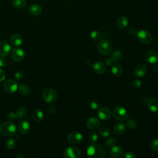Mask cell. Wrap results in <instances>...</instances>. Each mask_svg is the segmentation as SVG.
I'll return each mask as SVG.
<instances>
[{
    "mask_svg": "<svg viewBox=\"0 0 158 158\" xmlns=\"http://www.w3.org/2000/svg\"><path fill=\"white\" fill-rule=\"evenodd\" d=\"M146 72H147V67L146 66V65L143 64L138 65L135 67V71H134L135 75L138 77H143L144 75H146Z\"/></svg>",
    "mask_w": 158,
    "mask_h": 158,
    "instance_id": "cell-16",
    "label": "cell"
},
{
    "mask_svg": "<svg viewBox=\"0 0 158 158\" xmlns=\"http://www.w3.org/2000/svg\"><path fill=\"white\" fill-rule=\"evenodd\" d=\"M112 115L111 110L108 107H101L98 110V116L103 120H109Z\"/></svg>",
    "mask_w": 158,
    "mask_h": 158,
    "instance_id": "cell-12",
    "label": "cell"
},
{
    "mask_svg": "<svg viewBox=\"0 0 158 158\" xmlns=\"http://www.w3.org/2000/svg\"><path fill=\"white\" fill-rule=\"evenodd\" d=\"M18 130L20 133L22 135L27 134L30 130V124L28 121H22L18 126Z\"/></svg>",
    "mask_w": 158,
    "mask_h": 158,
    "instance_id": "cell-15",
    "label": "cell"
},
{
    "mask_svg": "<svg viewBox=\"0 0 158 158\" xmlns=\"http://www.w3.org/2000/svg\"><path fill=\"white\" fill-rule=\"evenodd\" d=\"M122 71H123L122 66L118 63L114 64L112 67L111 72L112 74L115 76H117V77L120 76L122 73Z\"/></svg>",
    "mask_w": 158,
    "mask_h": 158,
    "instance_id": "cell-25",
    "label": "cell"
},
{
    "mask_svg": "<svg viewBox=\"0 0 158 158\" xmlns=\"http://www.w3.org/2000/svg\"><path fill=\"white\" fill-rule=\"evenodd\" d=\"M67 141L73 144H80L83 140V136L82 135L77 131H73L67 135Z\"/></svg>",
    "mask_w": 158,
    "mask_h": 158,
    "instance_id": "cell-9",
    "label": "cell"
},
{
    "mask_svg": "<svg viewBox=\"0 0 158 158\" xmlns=\"http://www.w3.org/2000/svg\"><path fill=\"white\" fill-rule=\"evenodd\" d=\"M125 157L126 158H135V154L133 152L128 151V152H125Z\"/></svg>",
    "mask_w": 158,
    "mask_h": 158,
    "instance_id": "cell-43",
    "label": "cell"
},
{
    "mask_svg": "<svg viewBox=\"0 0 158 158\" xmlns=\"http://www.w3.org/2000/svg\"><path fill=\"white\" fill-rule=\"evenodd\" d=\"M29 12L33 15H38L42 12V8L41 6L37 4H33L29 7Z\"/></svg>",
    "mask_w": 158,
    "mask_h": 158,
    "instance_id": "cell-22",
    "label": "cell"
},
{
    "mask_svg": "<svg viewBox=\"0 0 158 158\" xmlns=\"http://www.w3.org/2000/svg\"><path fill=\"white\" fill-rule=\"evenodd\" d=\"M94 72L97 74H102L106 70L105 64L101 61H96L93 66Z\"/></svg>",
    "mask_w": 158,
    "mask_h": 158,
    "instance_id": "cell-17",
    "label": "cell"
},
{
    "mask_svg": "<svg viewBox=\"0 0 158 158\" xmlns=\"http://www.w3.org/2000/svg\"><path fill=\"white\" fill-rule=\"evenodd\" d=\"M3 88L7 93L12 94L17 90L19 88V85L15 80L9 79L4 81L3 84Z\"/></svg>",
    "mask_w": 158,
    "mask_h": 158,
    "instance_id": "cell-7",
    "label": "cell"
},
{
    "mask_svg": "<svg viewBox=\"0 0 158 158\" xmlns=\"http://www.w3.org/2000/svg\"><path fill=\"white\" fill-rule=\"evenodd\" d=\"M7 119L10 120H15L16 118V116H15V113L12 112H10L7 114Z\"/></svg>",
    "mask_w": 158,
    "mask_h": 158,
    "instance_id": "cell-42",
    "label": "cell"
},
{
    "mask_svg": "<svg viewBox=\"0 0 158 158\" xmlns=\"http://www.w3.org/2000/svg\"><path fill=\"white\" fill-rule=\"evenodd\" d=\"M15 113L16 118L19 119V120H22L27 115L28 111L25 107H21L19 108Z\"/></svg>",
    "mask_w": 158,
    "mask_h": 158,
    "instance_id": "cell-26",
    "label": "cell"
},
{
    "mask_svg": "<svg viewBox=\"0 0 158 158\" xmlns=\"http://www.w3.org/2000/svg\"><path fill=\"white\" fill-rule=\"evenodd\" d=\"M97 48L101 54L103 55H108L111 53L113 46L109 41L107 40H101L97 44Z\"/></svg>",
    "mask_w": 158,
    "mask_h": 158,
    "instance_id": "cell-3",
    "label": "cell"
},
{
    "mask_svg": "<svg viewBox=\"0 0 158 158\" xmlns=\"http://www.w3.org/2000/svg\"><path fill=\"white\" fill-rule=\"evenodd\" d=\"M87 155L91 157L102 158L105 156V149L100 144H91L86 149Z\"/></svg>",
    "mask_w": 158,
    "mask_h": 158,
    "instance_id": "cell-1",
    "label": "cell"
},
{
    "mask_svg": "<svg viewBox=\"0 0 158 158\" xmlns=\"http://www.w3.org/2000/svg\"><path fill=\"white\" fill-rule=\"evenodd\" d=\"M42 97L43 99L48 103H53L57 99L56 92L51 88H45L43 91Z\"/></svg>",
    "mask_w": 158,
    "mask_h": 158,
    "instance_id": "cell-4",
    "label": "cell"
},
{
    "mask_svg": "<svg viewBox=\"0 0 158 158\" xmlns=\"http://www.w3.org/2000/svg\"><path fill=\"white\" fill-rule=\"evenodd\" d=\"M5 78H6L5 72L2 69H0V82L4 80Z\"/></svg>",
    "mask_w": 158,
    "mask_h": 158,
    "instance_id": "cell-45",
    "label": "cell"
},
{
    "mask_svg": "<svg viewBox=\"0 0 158 158\" xmlns=\"http://www.w3.org/2000/svg\"><path fill=\"white\" fill-rule=\"evenodd\" d=\"M86 126L90 130H96L100 126L99 120L95 117H91L86 120Z\"/></svg>",
    "mask_w": 158,
    "mask_h": 158,
    "instance_id": "cell-13",
    "label": "cell"
},
{
    "mask_svg": "<svg viewBox=\"0 0 158 158\" xmlns=\"http://www.w3.org/2000/svg\"><path fill=\"white\" fill-rule=\"evenodd\" d=\"M80 154V150L75 147L67 148L63 152L64 157L66 158H78Z\"/></svg>",
    "mask_w": 158,
    "mask_h": 158,
    "instance_id": "cell-8",
    "label": "cell"
},
{
    "mask_svg": "<svg viewBox=\"0 0 158 158\" xmlns=\"http://www.w3.org/2000/svg\"><path fill=\"white\" fill-rule=\"evenodd\" d=\"M123 153L122 148L119 146H114L109 151V155L112 157H119Z\"/></svg>",
    "mask_w": 158,
    "mask_h": 158,
    "instance_id": "cell-18",
    "label": "cell"
},
{
    "mask_svg": "<svg viewBox=\"0 0 158 158\" xmlns=\"http://www.w3.org/2000/svg\"><path fill=\"white\" fill-rule=\"evenodd\" d=\"M17 144V141L15 140V139L13 138H8L5 143V145L6 146V148L9 149H13L15 148Z\"/></svg>",
    "mask_w": 158,
    "mask_h": 158,
    "instance_id": "cell-28",
    "label": "cell"
},
{
    "mask_svg": "<svg viewBox=\"0 0 158 158\" xmlns=\"http://www.w3.org/2000/svg\"><path fill=\"white\" fill-rule=\"evenodd\" d=\"M126 130V125L122 123H118L116 124L113 128V132L117 135H122Z\"/></svg>",
    "mask_w": 158,
    "mask_h": 158,
    "instance_id": "cell-21",
    "label": "cell"
},
{
    "mask_svg": "<svg viewBox=\"0 0 158 158\" xmlns=\"http://www.w3.org/2000/svg\"><path fill=\"white\" fill-rule=\"evenodd\" d=\"M141 81L139 80H134L131 84V87L134 89L138 88L139 87L141 86Z\"/></svg>",
    "mask_w": 158,
    "mask_h": 158,
    "instance_id": "cell-38",
    "label": "cell"
},
{
    "mask_svg": "<svg viewBox=\"0 0 158 158\" xmlns=\"http://www.w3.org/2000/svg\"><path fill=\"white\" fill-rule=\"evenodd\" d=\"M14 77H15V78L17 80H21V79L22 78V77H23V74H22V72H16V73L14 74Z\"/></svg>",
    "mask_w": 158,
    "mask_h": 158,
    "instance_id": "cell-44",
    "label": "cell"
},
{
    "mask_svg": "<svg viewBox=\"0 0 158 158\" xmlns=\"http://www.w3.org/2000/svg\"><path fill=\"white\" fill-rule=\"evenodd\" d=\"M144 59L149 64H156L158 62V53L154 51H149L145 54Z\"/></svg>",
    "mask_w": 158,
    "mask_h": 158,
    "instance_id": "cell-11",
    "label": "cell"
},
{
    "mask_svg": "<svg viewBox=\"0 0 158 158\" xmlns=\"http://www.w3.org/2000/svg\"><path fill=\"white\" fill-rule=\"evenodd\" d=\"M19 92L23 96H28L30 93V89L29 86L25 84H21L19 86Z\"/></svg>",
    "mask_w": 158,
    "mask_h": 158,
    "instance_id": "cell-27",
    "label": "cell"
},
{
    "mask_svg": "<svg viewBox=\"0 0 158 158\" xmlns=\"http://www.w3.org/2000/svg\"><path fill=\"white\" fill-rule=\"evenodd\" d=\"M24 157V156L22 154V153H19L17 156V158H23Z\"/></svg>",
    "mask_w": 158,
    "mask_h": 158,
    "instance_id": "cell-47",
    "label": "cell"
},
{
    "mask_svg": "<svg viewBox=\"0 0 158 158\" xmlns=\"http://www.w3.org/2000/svg\"><path fill=\"white\" fill-rule=\"evenodd\" d=\"M11 47L10 44L4 41H0V56H7L10 52Z\"/></svg>",
    "mask_w": 158,
    "mask_h": 158,
    "instance_id": "cell-14",
    "label": "cell"
},
{
    "mask_svg": "<svg viewBox=\"0 0 158 158\" xmlns=\"http://www.w3.org/2000/svg\"><path fill=\"white\" fill-rule=\"evenodd\" d=\"M12 5L17 9H22L26 5L25 0H12Z\"/></svg>",
    "mask_w": 158,
    "mask_h": 158,
    "instance_id": "cell-29",
    "label": "cell"
},
{
    "mask_svg": "<svg viewBox=\"0 0 158 158\" xmlns=\"http://www.w3.org/2000/svg\"><path fill=\"white\" fill-rule=\"evenodd\" d=\"M98 135L95 132H91L89 134L88 140L91 143V144L96 143L97 142V141H98Z\"/></svg>",
    "mask_w": 158,
    "mask_h": 158,
    "instance_id": "cell-33",
    "label": "cell"
},
{
    "mask_svg": "<svg viewBox=\"0 0 158 158\" xmlns=\"http://www.w3.org/2000/svg\"><path fill=\"white\" fill-rule=\"evenodd\" d=\"M10 41L11 44L15 46H19L22 43V37L17 33L13 34L10 38Z\"/></svg>",
    "mask_w": 158,
    "mask_h": 158,
    "instance_id": "cell-20",
    "label": "cell"
},
{
    "mask_svg": "<svg viewBox=\"0 0 158 158\" xmlns=\"http://www.w3.org/2000/svg\"><path fill=\"white\" fill-rule=\"evenodd\" d=\"M126 126L131 130H135L137 127L136 122L132 118H129L126 122Z\"/></svg>",
    "mask_w": 158,
    "mask_h": 158,
    "instance_id": "cell-32",
    "label": "cell"
},
{
    "mask_svg": "<svg viewBox=\"0 0 158 158\" xmlns=\"http://www.w3.org/2000/svg\"><path fill=\"white\" fill-rule=\"evenodd\" d=\"M91 38L93 41H97L101 39V35L98 31L94 30L91 33Z\"/></svg>",
    "mask_w": 158,
    "mask_h": 158,
    "instance_id": "cell-34",
    "label": "cell"
},
{
    "mask_svg": "<svg viewBox=\"0 0 158 158\" xmlns=\"http://www.w3.org/2000/svg\"><path fill=\"white\" fill-rule=\"evenodd\" d=\"M148 106L149 110L153 112L158 111V100L155 98H152L149 100Z\"/></svg>",
    "mask_w": 158,
    "mask_h": 158,
    "instance_id": "cell-24",
    "label": "cell"
},
{
    "mask_svg": "<svg viewBox=\"0 0 158 158\" xmlns=\"http://www.w3.org/2000/svg\"><path fill=\"white\" fill-rule=\"evenodd\" d=\"M99 132L100 135L101 136H102L103 137H107L110 135V131H109V128L107 127H101L99 129Z\"/></svg>",
    "mask_w": 158,
    "mask_h": 158,
    "instance_id": "cell-35",
    "label": "cell"
},
{
    "mask_svg": "<svg viewBox=\"0 0 158 158\" xmlns=\"http://www.w3.org/2000/svg\"><path fill=\"white\" fill-rule=\"evenodd\" d=\"M32 117L36 121V122H41L43 120L44 118V114L43 111L39 109H36L33 110L32 112Z\"/></svg>",
    "mask_w": 158,
    "mask_h": 158,
    "instance_id": "cell-23",
    "label": "cell"
},
{
    "mask_svg": "<svg viewBox=\"0 0 158 158\" xmlns=\"http://www.w3.org/2000/svg\"><path fill=\"white\" fill-rule=\"evenodd\" d=\"M116 144H117V140L114 138H108L104 141L105 146L108 148H111L114 147V146L116 145Z\"/></svg>",
    "mask_w": 158,
    "mask_h": 158,
    "instance_id": "cell-31",
    "label": "cell"
},
{
    "mask_svg": "<svg viewBox=\"0 0 158 158\" xmlns=\"http://www.w3.org/2000/svg\"><path fill=\"white\" fill-rule=\"evenodd\" d=\"M17 128L15 124L10 121L0 125V135L4 136H12L16 134Z\"/></svg>",
    "mask_w": 158,
    "mask_h": 158,
    "instance_id": "cell-2",
    "label": "cell"
},
{
    "mask_svg": "<svg viewBox=\"0 0 158 158\" xmlns=\"http://www.w3.org/2000/svg\"><path fill=\"white\" fill-rule=\"evenodd\" d=\"M110 57L114 62H118L122 59V52L118 50H116L113 52Z\"/></svg>",
    "mask_w": 158,
    "mask_h": 158,
    "instance_id": "cell-30",
    "label": "cell"
},
{
    "mask_svg": "<svg viewBox=\"0 0 158 158\" xmlns=\"http://www.w3.org/2000/svg\"><path fill=\"white\" fill-rule=\"evenodd\" d=\"M7 64V60L4 57L2 56L0 57V67H4Z\"/></svg>",
    "mask_w": 158,
    "mask_h": 158,
    "instance_id": "cell-39",
    "label": "cell"
},
{
    "mask_svg": "<svg viewBox=\"0 0 158 158\" xmlns=\"http://www.w3.org/2000/svg\"><path fill=\"white\" fill-rule=\"evenodd\" d=\"M10 57L14 60L16 62H20L25 57V52L20 48H15L11 51Z\"/></svg>",
    "mask_w": 158,
    "mask_h": 158,
    "instance_id": "cell-10",
    "label": "cell"
},
{
    "mask_svg": "<svg viewBox=\"0 0 158 158\" xmlns=\"http://www.w3.org/2000/svg\"><path fill=\"white\" fill-rule=\"evenodd\" d=\"M128 33L131 36H135V35H137V31H136V29L134 27H131L128 29Z\"/></svg>",
    "mask_w": 158,
    "mask_h": 158,
    "instance_id": "cell-40",
    "label": "cell"
},
{
    "mask_svg": "<svg viewBox=\"0 0 158 158\" xmlns=\"http://www.w3.org/2000/svg\"><path fill=\"white\" fill-rule=\"evenodd\" d=\"M56 106L53 104H51L49 106V107H48V112L50 114H54L56 113Z\"/></svg>",
    "mask_w": 158,
    "mask_h": 158,
    "instance_id": "cell-41",
    "label": "cell"
},
{
    "mask_svg": "<svg viewBox=\"0 0 158 158\" xmlns=\"http://www.w3.org/2000/svg\"><path fill=\"white\" fill-rule=\"evenodd\" d=\"M89 107L93 110H98L99 108V104L96 101H91L89 102Z\"/></svg>",
    "mask_w": 158,
    "mask_h": 158,
    "instance_id": "cell-37",
    "label": "cell"
},
{
    "mask_svg": "<svg viewBox=\"0 0 158 158\" xmlns=\"http://www.w3.org/2000/svg\"><path fill=\"white\" fill-rule=\"evenodd\" d=\"M150 148L154 151H158V139H154L151 142Z\"/></svg>",
    "mask_w": 158,
    "mask_h": 158,
    "instance_id": "cell-36",
    "label": "cell"
},
{
    "mask_svg": "<svg viewBox=\"0 0 158 158\" xmlns=\"http://www.w3.org/2000/svg\"><path fill=\"white\" fill-rule=\"evenodd\" d=\"M105 62H106V65H110L111 64H112V63L114 62V61L112 60V59L111 57H109V58H107V59H106L105 60Z\"/></svg>",
    "mask_w": 158,
    "mask_h": 158,
    "instance_id": "cell-46",
    "label": "cell"
},
{
    "mask_svg": "<svg viewBox=\"0 0 158 158\" xmlns=\"http://www.w3.org/2000/svg\"><path fill=\"white\" fill-rule=\"evenodd\" d=\"M128 23V19L126 16L122 15L120 16L116 20V26L119 29H123L125 28Z\"/></svg>",
    "mask_w": 158,
    "mask_h": 158,
    "instance_id": "cell-19",
    "label": "cell"
},
{
    "mask_svg": "<svg viewBox=\"0 0 158 158\" xmlns=\"http://www.w3.org/2000/svg\"><path fill=\"white\" fill-rule=\"evenodd\" d=\"M114 118L118 121H123L128 117V113L126 109L122 106H116L113 111Z\"/></svg>",
    "mask_w": 158,
    "mask_h": 158,
    "instance_id": "cell-5",
    "label": "cell"
},
{
    "mask_svg": "<svg viewBox=\"0 0 158 158\" xmlns=\"http://www.w3.org/2000/svg\"><path fill=\"white\" fill-rule=\"evenodd\" d=\"M137 38L139 41L144 44H149L152 41V36L151 33L146 30L143 29L137 33Z\"/></svg>",
    "mask_w": 158,
    "mask_h": 158,
    "instance_id": "cell-6",
    "label": "cell"
}]
</instances>
